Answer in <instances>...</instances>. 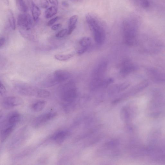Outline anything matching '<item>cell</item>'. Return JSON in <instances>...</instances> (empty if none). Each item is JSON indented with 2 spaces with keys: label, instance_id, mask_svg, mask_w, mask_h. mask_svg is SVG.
<instances>
[{
  "label": "cell",
  "instance_id": "28",
  "mask_svg": "<svg viewBox=\"0 0 165 165\" xmlns=\"http://www.w3.org/2000/svg\"><path fill=\"white\" fill-rule=\"evenodd\" d=\"M68 33L67 29H64L59 31L56 35L57 37L58 38H62L64 37Z\"/></svg>",
  "mask_w": 165,
  "mask_h": 165
},
{
  "label": "cell",
  "instance_id": "5",
  "mask_svg": "<svg viewBox=\"0 0 165 165\" xmlns=\"http://www.w3.org/2000/svg\"><path fill=\"white\" fill-rule=\"evenodd\" d=\"M14 87L18 93L26 96L36 97L39 89L29 85L23 83L16 84Z\"/></svg>",
  "mask_w": 165,
  "mask_h": 165
},
{
  "label": "cell",
  "instance_id": "19",
  "mask_svg": "<svg viewBox=\"0 0 165 165\" xmlns=\"http://www.w3.org/2000/svg\"><path fill=\"white\" fill-rule=\"evenodd\" d=\"M58 12V8L55 6H51L48 8L45 13V16L49 19L56 14Z\"/></svg>",
  "mask_w": 165,
  "mask_h": 165
},
{
  "label": "cell",
  "instance_id": "16",
  "mask_svg": "<svg viewBox=\"0 0 165 165\" xmlns=\"http://www.w3.org/2000/svg\"><path fill=\"white\" fill-rule=\"evenodd\" d=\"M14 126H8L2 132L1 134V142L3 143L8 138L13 131Z\"/></svg>",
  "mask_w": 165,
  "mask_h": 165
},
{
  "label": "cell",
  "instance_id": "1",
  "mask_svg": "<svg viewBox=\"0 0 165 165\" xmlns=\"http://www.w3.org/2000/svg\"><path fill=\"white\" fill-rule=\"evenodd\" d=\"M86 21L93 33L96 42L99 45L102 44L105 40V33L101 22L96 16L91 14L86 16Z\"/></svg>",
  "mask_w": 165,
  "mask_h": 165
},
{
  "label": "cell",
  "instance_id": "7",
  "mask_svg": "<svg viewBox=\"0 0 165 165\" xmlns=\"http://www.w3.org/2000/svg\"><path fill=\"white\" fill-rule=\"evenodd\" d=\"M24 104L23 100L17 97H8L4 98L3 101V106L6 109H11Z\"/></svg>",
  "mask_w": 165,
  "mask_h": 165
},
{
  "label": "cell",
  "instance_id": "6",
  "mask_svg": "<svg viewBox=\"0 0 165 165\" xmlns=\"http://www.w3.org/2000/svg\"><path fill=\"white\" fill-rule=\"evenodd\" d=\"M57 116L54 112H49L41 115L36 117L32 123L33 126L35 128L41 127L53 120Z\"/></svg>",
  "mask_w": 165,
  "mask_h": 165
},
{
  "label": "cell",
  "instance_id": "34",
  "mask_svg": "<svg viewBox=\"0 0 165 165\" xmlns=\"http://www.w3.org/2000/svg\"><path fill=\"white\" fill-rule=\"evenodd\" d=\"M50 2L52 5L55 6H58L59 4L58 0H49Z\"/></svg>",
  "mask_w": 165,
  "mask_h": 165
},
{
  "label": "cell",
  "instance_id": "24",
  "mask_svg": "<svg viewBox=\"0 0 165 165\" xmlns=\"http://www.w3.org/2000/svg\"><path fill=\"white\" fill-rule=\"evenodd\" d=\"M50 95V93L48 91L44 89H39L36 97L41 98H46L49 97Z\"/></svg>",
  "mask_w": 165,
  "mask_h": 165
},
{
  "label": "cell",
  "instance_id": "18",
  "mask_svg": "<svg viewBox=\"0 0 165 165\" xmlns=\"http://www.w3.org/2000/svg\"><path fill=\"white\" fill-rule=\"evenodd\" d=\"M133 69V67L131 64L126 62L123 64L120 70V73L123 75H126L132 71Z\"/></svg>",
  "mask_w": 165,
  "mask_h": 165
},
{
  "label": "cell",
  "instance_id": "30",
  "mask_svg": "<svg viewBox=\"0 0 165 165\" xmlns=\"http://www.w3.org/2000/svg\"><path fill=\"white\" fill-rule=\"evenodd\" d=\"M59 19V17L58 16L55 17L53 19L50 20L47 23V25L48 26H50L55 23Z\"/></svg>",
  "mask_w": 165,
  "mask_h": 165
},
{
  "label": "cell",
  "instance_id": "2",
  "mask_svg": "<svg viewBox=\"0 0 165 165\" xmlns=\"http://www.w3.org/2000/svg\"><path fill=\"white\" fill-rule=\"evenodd\" d=\"M77 95V90L74 83L69 82L63 86L61 97L64 102L68 103L74 102Z\"/></svg>",
  "mask_w": 165,
  "mask_h": 165
},
{
  "label": "cell",
  "instance_id": "21",
  "mask_svg": "<svg viewBox=\"0 0 165 165\" xmlns=\"http://www.w3.org/2000/svg\"><path fill=\"white\" fill-rule=\"evenodd\" d=\"M128 82H125L121 84L117 85L111 88V92H117L124 90L128 86Z\"/></svg>",
  "mask_w": 165,
  "mask_h": 165
},
{
  "label": "cell",
  "instance_id": "20",
  "mask_svg": "<svg viewBox=\"0 0 165 165\" xmlns=\"http://www.w3.org/2000/svg\"><path fill=\"white\" fill-rule=\"evenodd\" d=\"M8 19L12 29L15 30L16 29L15 20L12 11L9 10L7 12Z\"/></svg>",
  "mask_w": 165,
  "mask_h": 165
},
{
  "label": "cell",
  "instance_id": "23",
  "mask_svg": "<svg viewBox=\"0 0 165 165\" xmlns=\"http://www.w3.org/2000/svg\"><path fill=\"white\" fill-rule=\"evenodd\" d=\"M73 57L71 54H57L55 55L54 58L60 61H65L71 59Z\"/></svg>",
  "mask_w": 165,
  "mask_h": 165
},
{
  "label": "cell",
  "instance_id": "33",
  "mask_svg": "<svg viewBox=\"0 0 165 165\" xmlns=\"http://www.w3.org/2000/svg\"><path fill=\"white\" fill-rule=\"evenodd\" d=\"M5 39L4 37H1L0 39V47L2 48L5 43Z\"/></svg>",
  "mask_w": 165,
  "mask_h": 165
},
{
  "label": "cell",
  "instance_id": "26",
  "mask_svg": "<svg viewBox=\"0 0 165 165\" xmlns=\"http://www.w3.org/2000/svg\"><path fill=\"white\" fill-rule=\"evenodd\" d=\"M114 80L112 78H109L104 79L102 85V88L107 87L109 84L113 82Z\"/></svg>",
  "mask_w": 165,
  "mask_h": 165
},
{
  "label": "cell",
  "instance_id": "29",
  "mask_svg": "<svg viewBox=\"0 0 165 165\" xmlns=\"http://www.w3.org/2000/svg\"><path fill=\"white\" fill-rule=\"evenodd\" d=\"M41 7L44 8H47L50 4L48 0H40Z\"/></svg>",
  "mask_w": 165,
  "mask_h": 165
},
{
  "label": "cell",
  "instance_id": "31",
  "mask_svg": "<svg viewBox=\"0 0 165 165\" xmlns=\"http://www.w3.org/2000/svg\"><path fill=\"white\" fill-rule=\"evenodd\" d=\"M0 92L1 96L4 95L7 92V90L4 85L1 82Z\"/></svg>",
  "mask_w": 165,
  "mask_h": 165
},
{
  "label": "cell",
  "instance_id": "13",
  "mask_svg": "<svg viewBox=\"0 0 165 165\" xmlns=\"http://www.w3.org/2000/svg\"><path fill=\"white\" fill-rule=\"evenodd\" d=\"M103 78H93L90 83V87L92 89L96 90L100 88H102Z\"/></svg>",
  "mask_w": 165,
  "mask_h": 165
},
{
  "label": "cell",
  "instance_id": "37",
  "mask_svg": "<svg viewBox=\"0 0 165 165\" xmlns=\"http://www.w3.org/2000/svg\"><path fill=\"white\" fill-rule=\"evenodd\" d=\"M73 1H82V0H73Z\"/></svg>",
  "mask_w": 165,
  "mask_h": 165
},
{
  "label": "cell",
  "instance_id": "17",
  "mask_svg": "<svg viewBox=\"0 0 165 165\" xmlns=\"http://www.w3.org/2000/svg\"><path fill=\"white\" fill-rule=\"evenodd\" d=\"M59 84L53 74L47 78L43 82V85L45 87H51Z\"/></svg>",
  "mask_w": 165,
  "mask_h": 165
},
{
  "label": "cell",
  "instance_id": "12",
  "mask_svg": "<svg viewBox=\"0 0 165 165\" xmlns=\"http://www.w3.org/2000/svg\"><path fill=\"white\" fill-rule=\"evenodd\" d=\"M31 8L33 19L35 21H37L41 14L40 10L33 2H31Z\"/></svg>",
  "mask_w": 165,
  "mask_h": 165
},
{
  "label": "cell",
  "instance_id": "14",
  "mask_svg": "<svg viewBox=\"0 0 165 165\" xmlns=\"http://www.w3.org/2000/svg\"><path fill=\"white\" fill-rule=\"evenodd\" d=\"M47 102L44 100L39 101L32 104L31 107L33 111L36 112H39L42 111L45 107Z\"/></svg>",
  "mask_w": 165,
  "mask_h": 165
},
{
  "label": "cell",
  "instance_id": "3",
  "mask_svg": "<svg viewBox=\"0 0 165 165\" xmlns=\"http://www.w3.org/2000/svg\"><path fill=\"white\" fill-rule=\"evenodd\" d=\"M133 21L130 19L124 21L123 23L124 38L125 43L131 45L133 42L134 35V28Z\"/></svg>",
  "mask_w": 165,
  "mask_h": 165
},
{
  "label": "cell",
  "instance_id": "25",
  "mask_svg": "<svg viewBox=\"0 0 165 165\" xmlns=\"http://www.w3.org/2000/svg\"><path fill=\"white\" fill-rule=\"evenodd\" d=\"M16 2L18 7L21 11L25 12L27 11V7L24 0H16Z\"/></svg>",
  "mask_w": 165,
  "mask_h": 165
},
{
  "label": "cell",
  "instance_id": "9",
  "mask_svg": "<svg viewBox=\"0 0 165 165\" xmlns=\"http://www.w3.org/2000/svg\"><path fill=\"white\" fill-rule=\"evenodd\" d=\"M58 84L65 81L70 77L69 73L63 70H58L55 71L53 74Z\"/></svg>",
  "mask_w": 165,
  "mask_h": 165
},
{
  "label": "cell",
  "instance_id": "36",
  "mask_svg": "<svg viewBox=\"0 0 165 165\" xmlns=\"http://www.w3.org/2000/svg\"><path fill=\"white\" fill-rule=\"evenodd\" d=\"M62 5L65 7H68V3L65 1H63L62 3Z\"/></svg>",
  "mask_w": 165,
  "mask_h": 165
},
{
  "label": "cell",
  "instance_id": "32",
  "mask_svg": "<svg viewBox=\"0 0 165 165\" xmlns=\"http://www.w3.org/2000/svg\"><path fill=\"white\" fill-rule=\"evenodd\" d=\"M62 24H58L53 26L51 27V29L53 31H57L60 29L62 27Z\"/></svg>",
  "mask_w": 165,
  "mask_h": 165
},
{
  "label": "cell",
  "instance_id": "4",
  "mask_svg": "<svg viewBox=\"0 0 165 165\" xmlns=\"http://www.w3.org/2000/svg\"><path fill=\"white\" fill-rule=\"evenodd\" d=\"M33 24L32 18L29 14L22 13L18 16L17 25L21 33L23 31H27L31 30Z\"/></svg>",
  "mask_w": 165,
  "mask_h": 165
},
{
  "label": "cell",
  "instance_id": "10",
  "mask_svg": "<svg viewBox=\"0 0 165 165\" xmlns=\"http://www.w3.org/2000/svg\"><path fill=\"white\" fill-rule=\"evenodd\" d=\"M69 135L68 132L61 130L54 134L51 137V139L58 144H61L67 138Z\"/></svg>",
  "mask_w": 165,
  "mask_h": 165
},
{
  "label": "cell",
  "instance_id": "22",
  "mask_svg": "<svg viewBox=\"0 0 165 165\" xmlns=\"http://www.w3.org/2000/svg\"><path fill=\"white\" fill-rule=\"evenodd\" d=\"M91 40L90 38H82L79 41V44L82 48H88L91 44Z\"/></svg>",
  "mask_w": 165,
  "mask_h": 165
},
{
  "label": "cell",
  "instance_id": "15",
  "mask_svg": "<svg viewBox=\"0 0 165 165\" xmlns=\"http://www.w3.org/2000/svg\"><path fill=\"white\" fill-rule=\"evenodd\" d=\"M21 120V115L18 113H12L9 117L8 120V126H14Z\"/></svg>",
  "mask_w": 165,
  "mask_h": 165
},
{
  "label": "cell",
  "instance_id": "35",
  "mask_svg": "<svg viewBox=\"0 0 165 165\" xmlns=\"http://www.w3.org/2000/svg\"><path fill=\"white\" fill-rule=\"evenodd\" d=\"M88 48H82V49L79 50L78 51V53L79 54H82L85 52L87 50Z\"/></svg>",
  "mask_w": 165,
  "mask_h": 165
},
{
  "label": "cell",
  "instance_id": "27",
  "mask_svg": "<svg viewBox=\"0 0 165 165\" xmlns=\"http://www.w3.org/2000/svg\"><path fill=\"white\" fill-rule=\"evenodd\" d=\"M135 1L143 7H147L149 6V2L148 0H135Z\"/></svg>",
  "mask_w": 165,
  "mask_h": 165
},
{
  "label": "cell",
  "instance_id": "8",
  "mask_svg": "<svg viewBox=\"0 0 165 165\" xmlns=\"http://www.w3.org/2000/svg\"><path fill=\"white\" fill-rule=\"evenodd\" d=\"M107 67V63L104 61L100 63L93 72V78H103V76Z\"/></svg>",
  "mask_w": 165,
  "mask_h": 165
},
{
  "label": "cell",
  "instance_id": "11",
  "mask_svg": "<svg viewBox=\"0 0 165 165\" xmlns=\"http://www.w3.org/2000/svg\"><path fill=\"white\" fill-rule=\"evenodd\" d=\"M78 20V16L77 15H73L70 17L68 21V35L71 34L75 29Z\"/></svg>",
  "mask_w": 165,
  "mask_h": 165
}]
</instances>
